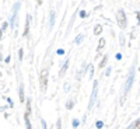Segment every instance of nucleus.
Returning a JSON list of instances; mask_svg holds the SVG:
<instances>
[{"label":"nucleus","instance_id":"a878e982","mask_svg":"<svg viewBox=\"0 0 140 129\" xmlns=\"http://www.w3.org/2000/svg\"><path fill=\"white\" fill-rule=\"evenodd\" d=\"M115 58H116V60H121V59H122V55H121V53H116Z\"/></svg>","mask_w":140,"mask_h":129},{"label":"nucleus","instance_id":"2eb2a0df","mask_svg":"<svg viewBox=\"0 0 140 129\" xmlns=\"http://www.w3.org/2000/svg\"><path fill=\"white\" fill-rule=\"evenodd\" d=\"M28 112H25V125H27V129H32L31 128V122H29V119H28Z\"/></svg>","mask_w":140,"mask_h":129},{"label":"nucleus","instance_id":"5701e85b","mask_svg":"<svg viewBox=\"0 0 140 129\" xmlns=\"http://www.w3.org/2000/svg\"><path fill=\"white\" fill-rule=\"evenodd\" d=\"M102 126H104V122H102V121H98V122H97V128L101 129Z\"/></svg>","mask_w":140,"mask_h":129},{"label":"nucleus","instance_id":"6ab92c4d","mask_svg":"<svg viewBox=\"0 0 140 129\" xmlns=\"http://www.w3.org/2000/svg\"><path fill=\"white\" fill-rule=\"evenodd\" d=\"M56 129H62V119L57 118V122H56Z\"/></svg>","mask_w":140,"mask_h":129},{"label":"nucleus","instance_id":"ddd939ff","mask_svg":"<svg viewBox=\"0 0 140 129\" xmlns=\"http://www.w3.org/2000/svg\"><path fill=\"white\" fill-rule=\"evenodd\" d=\"M106 62H108V55H104L102 60H101V62H100V65H98V67H100V69H102V67L106 65Z\"/></svg>","mask_w":140,"mask_h":129},{"label":"nucleus","instance_id":"a211bd4d","mask_svg":"<svg viewBox=\"0 0 140 129\" xmlns=\"http://www.w3.org/2000/svg\"><path fill=\"white\" fill-rule=\"evenodd\" d=\"M72 125H73V128H74V129H76V128H78V125H80V122H78V119H73Z\"/></svg>","mask_w":140,"mask_h":129},{"label":"nucleus","instance_id":"bb28decb","mask_svg":"<svg viewBox=\"0 0 140 129\" xmlns=\"http://www.w3.org/2000/svg\"><path fill=\"white\" fill-rule=\"evenodd\" d=\"M125 44V38H123V35H121V45Z\"/></svg>","mask_w":140,"mask_h":129},{"label":"nucleus","instance_id":"c756f323","mask_svg":"<svg viewBox=\"0 0 140 129\" xmlns=\"http://www.w3.org/2000/svg\"><path fill=\"white\" fill-rule=\"evenodd\" d=\"M136 129H140V126H137V128H136Z\"/></svg>","mask_w":140,"mask_h":129},{"label":"nucleus","instance_id":"f257e3e1","mask_svg":"<svg viewBox=\"0 0 140 129\" xmlns=\"http://www.w3.org/2000/svg\"><path fill=\"white\" fill-rule=\"evenodd\" d=\"M133 81H134V63H132L130 70H129V74H128V79H126V83H125V87H123V94H122V98H121V104L125 102L129 91H130L132 86H133Z\"/></svg>","mask_w":140,"mask_h":129},{"label":"nucleus","instance_id":"393cba45","mask_svg":"<svg viewBox=\"0 0 140 129\" xmlns=\"http://www.w3.org/2000/svg\"><path fill=\"white\" fill-rule=\"evenodd\" d=\"M22 55H24V52H22V49H20V50H18V56H20V60L22 59Z\"/></svg>","mask_w":140,"mask_h":129},{"label":"nucleus","instance_id":"cd10ccee","mask_svg":"<svg viewBox=\"0 0 140 129\" xmlns=\"http://www.w3.org/2000/svg\"><path fill=\"white\" fill-rule=\"evenodd\" d=\"M57 53H59V55H63V53H65V50H63V49H57Z\"/></svg>","mask_w":140,"mask_h":129},{"label":"nucleus","instance_id":"7ed1b4c3","mask_svg":"<svg viewBox=\"0 0 140 129\" xmlns=\"http://www.w3.org/2000/svg\"><path fill=\"white\" fill-rule=\"evenodd\" d=\"M97 94H98V81L95 80L94 87H93V93H91V97H90L88 111H91V109H93V107H94V102H95V100H97Z\"/></svg>","mask_w":140,"mask_h":129},{"label":"nucleus","instance_id":"4be33fe9","mask_svg":"<svg viewBox=\"0 0 140 129\" xmlns=\"http://www.w3.org/2000/svg\"><path fill=\"white\" fill-rule=\"evenodd\" d=\"M80 17H81V18H85V17H87V13H85L84 10H81L80 11Z\"/></svg>","mask_w":140,"mask_h":129},{"label":"nucleus","instance_id":"b1692460","mask_svg":"<svg viewBox=\"0 0 140 129\" xmlns=\"http://www.w3.org/2000/svg\"><path fill=\"white\" fill-rule=\"evenodd\" d=\"M7 27H9V22L4 21V22H3V25H1V31H3V30H6Z\"/></svg>","mask_w":140,"mask_h":129},{"label":"nucleus","instance_id":"9d476101","mask_svg":"<svg viewBox=\"0 0 140 129\" xmlns=\"http://www.w3.org/2000/svg\"><path fill=\"white\" fill-rule=\"evenodd\" d=\"M84 37H85L84 34H78L77 37H76V39H74V44H76V45H80V44H81V42H83Z\"/></svg>","mask_w":140,"mask_h":129},{"label":"nucleus","instance_id":"f03ea898","mask_svg":"<svg viewBox=\"0 0 140 129\" xmlns=\"http://www.w3.org/2000/svg\"><path fill=\"white\" fill-rule=\"evenodd\" d=\"M116 21H118V25H119V28H126V25H128V20H126V14H125V11L122 10V9H119L116 13Z\"/></svg>","mask_w":140,"mask_h":129},{"label":"nucleus","instance_id":"f8f14e48","mask_svg":"<svg viewBox=\"0 0 140 129\" xmlns=\"http://www.w3.org/2000/svg\"><path fill=\"white\" fill-rule=\"evenodd\" d=\"M137 126H140V119H136L134 122H132L128 126V129H134V128H137Z\"/></svg>","mask_w":140,"mask_h":129},{"label":"nucleus","instance_id":"9b49d317","mask_svg":"<svg viewBox=\"0 0 140 129\" xmlns=\"http://www.w3.org/2000/svg\"><path fill=\"white\" fill-rule=\"evenodd\" d=\"M18 94H20V101H24V100H25V97H24V86H22V84H20Z\"/></svg>","mask_w":140,"mask_h":129},{"label":"nucleus","instance_id":"aec40b11","mask_svg":"<svg viewBox=\"0 0 140 129\" xmlns=\"http://www.w3.org/2000/svg\"><path fill=\"white\" fill-rule=\"evenodd\" d=\"M25 112H28V114H31V101L28 100L27 101V111Z\"/></svg>","mask_w":140,"mask_h":129},{"label":"nucleus","instance_id":"1a4fd4ad","mask_svg":"<svg viewBox=\"0 0 140 129\" xmlns=\"http://www.w3.org/2000/svg\"><path fill=\"white\" fill-rule=\"evenodd\" d=\"M104 46H105V38H100V41H98V46H97V52L102 50Z\"/></svg>","mask_w":140,"mask_h":129},{"label":"nucleus","instance_id":"39448f33","mask_svg":"<svg viewBox=\"0 0 140 129\" xmlns=\"http://www.w3.org/2000/svg\"><path fill=\"white\" fill-rule=\"evenodd\" d=\"M18 10H20V3H16V4H14V9H13V17H11V27L13 28L16 25V17H17Z\"/></svg>","mask_w":140,"mask_h":129},{"label":"nucleus","instance_id":"f3484780","mask_svg":"<svg viewBox=\"0 0 140 129\" xmlns=\"http://www.w3.org/2000/svg\"><path fill=\"white\" fill-rule=\"evenodd\" d=\"M101 32H102V27H101V25H97V27L94 28V34L95 35H100Z\"/></svg>","mask_w":140,"mask_h":129},{"label":"nucleus","instance_id":"20e7f679","mask_svg":"<svg viewBox=\"0 0 140 129\" xmlns=\"http://www.w3.org/2000/svg\"><path fill=\"white\" fill-rule=\"evenodd\" d=\"M39 83H41L42 91H45V90H46V84H48V70H42V72H41V76H39Z\"/></svg>","mask_w":140,"mask_h":129},{"label":"nucleus","instance_id":"4468645a","mask_svg":"<svg viewBox=\"0 0 140 129\" xmlns=\"http://www.w3.org/2000/svg\"><path fill=\"white\" fill-rule=\"evenodd\" d=\"M88 70H90V80H93V77H94V66H93V65H90L88 66Z\"/></svg>","mask_w":140,"mask_h":129},{"label":"nucleus","instance_id":"c85d7f7f","mask_svg":"<svg viewBox=\"0 0 140 129\" xmlns=\"http://www.w3.org/2000/svg\"><path fill=\"white\" fill-rule=\"evenodd\" d=\"M109 72H111V66H109V67H108V69H106V73H105L106 76H109Z\"/></svg>","mask_w":140,"mask_h":129},{"label":"nucleus","instance_id":"0eeeda50","mask_svg":"<svg viewBox=\"0 0 140 129\" xmlns=\"http://www.w3.org/2000/svg\"><path fill=\"white\" fill-rule=\"evenodd\" d=\"M49 17H50V18H49V28L52 30V28L55 27V11H53V10L50 11Z\"/></svg>","mask_w":140,"mask_h":129},{"label":"nucleus","instance_id":"6e6552de","mask_svg":"<svg viewBox=\"0 0 140 129\" xmlns=\"http://www.w3.org/2000/svg\"><path fill=\"white\" fill-rule=\"evenodd\" d=\"M29 21H31V17L27 16V20H25V30H24V32H22V35H24V37H27L28 31H29Z\"/></svg>","mask_w":140,"mask_h":129},{"label":"nucleus","instance_id":"dca6fc26","mask_svg":"<svg viewBox=\"0 0 140 129\" xmlns=\"http://www.w3.org/2000/svg\"><path fill=\"white\" fill-rule=\"evenodd\" d=\"M73 105H74V101H73V100H67V102H66V108H67V109H72Z\"/></svg>","mask_w":140,"mask_h":129},{"label":"nucleus","instance_id":"412c9836","mask_svg":"<svg viewBox=\"0 0 140 129\" xmlns=\"http://www.w3.org/2000/svg\"><path fill=\"white\" fill-rule=\"evenodd\" d=\"M41 125H42V129H48V125H46V122L44 119H41Z\"/></svg>","mask_w":140,"mask_h":129},{"label":"nucleus","instance_id":"423d86ee","mask_svg":"<svg viewBox=\"0 0 140 129\" xmlns=\"http://www.w3.org/2000/svg\"><path fill=\"white\" fill-rule=\"evenodd\" d=\"M69 62H70V59H66V62L63 63V66L60 67V72H59V76H60V77H63V76L66 74L67 69H69Z\"/></svg>","mask_w":140,"mask_h":129}]
</instances>
